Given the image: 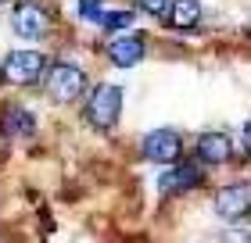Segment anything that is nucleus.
I'll use <instances>...</instances> for the list:
<instances>
[{
    "instance_id": "1",
    "label": "nucleus",
    "mask_w": 251,
    "mask_h": 243,
    "mask_svg": "<svg viewBox=\"0 0 251 243\" xmlns=\"http://www.w3.org/2000/svg\"><path fill=\"white\" fill-rule=\"evenodd\" d=\"M43 86H47V93L54 104H75V100H83L86 93V72L79 65L72 61H54L43 68Z\"/></svg>"
},
{
    "instance_id": "2",
    "label": "nucleus",
    "mask_w": 251,
    "mask_h": 243,
    "mask_svg": "<svg viewBox=\"0 0 251 243\" xmlns=\"http://www.w3.org/2000/svg\"><path fill=\"white\" fill-rule=\"evenodd\" d=\"M83 114H86V122L94 125L97 133H108L111 125L119 122V114H122V86H115V83L94 86V93H90Z\"/></svg>"
},
{
    "instance_id": "3",
    "label": "nucleus",
    "mask_w": 251,
    "mask_h": 243,
    "mask_svg": "<svg viewBox=\"0 0 251 243\" xmlns=\"http://www.w3.org/2000/svg\"><path fill=\"white\" fill-rule=\"evenodd\" d=\"M43 68H47V57L40 50H11L0 65V79L15 86H32L36 79H43Z\"/></svg>"
},
{
    "instance_id": "4",
    "label": "nucleus",
    "mask_w": 251,
    "mask_h": 243,
    "mask_svg": "<svg viewBox=\"0 0 251 243\" xmlns=\"http://www.w3.org/2000/svg\"><path fill=\"white\" fill-rule=\"evenodd\" d=\"M144 157L154 161V165H176L183 157V136L176 129H154L144 136Z\"/></svg>"
},
{
    "instance_id": "5",
    "label": "nucleus",
    "mask_w": 251,
    "mask_h": 243,
    "mask_svg": "<svg viewBox=\"0 0 251 243\" xmlns=\"http://www.w3.org/2000/svg\"><path fill=\"white\" fill-rule=\"evenodd\" d=\"M11 25H15V32L22 40H40V36H47V29H50V15L36 0H22L15 7V22H11Z\"/></svg>"
},
{
    "instance_id": "6",
    "label": "nucleus",
    "mask_w": 251,
    "mask_h": 243,
    "mask_svg": "<svg viewBox=\"0 0 251 243\" xmlns=\"http://www.w3.org/2000/svg\"><path fill=\"white\" fill-rule=\"evenodd\" d=\"M204 182V168L194 165V161H183V165H169V172H162V179H158V190L162 193H190L198 190Z\"/></svg>"
},
{
    "instance_id": "7",
    "label": "nucleus",
    "mask_w": 251,
    "mask_h": 243,
    "mask_svg": "<svg viewBox=\"0 0 251 243\" xmlns=\"http://www.w3.org/2000/svg\"><path fill=\"white\" fill-rule=\"evenodd\" d=\"M248 207H251L248 182H230V186H223L215 193V211H219V218H226V222H241L248 215Z\"/></svg>"
},
{
    "instance_id": "8",
    "label": "nucleus",
    "mask_w": 251,
    "mask_h": 243,
    "mask_svg": "<svg viewBox=\"0 0 251 243\" xmlns=\"http://www.w3.org/2000/svg\"><path fill=\"white\" fill-rule=\"evenodd\" d=\"M104 50H108V61H111V65H119V68H133V65H140V61H144V54H147V40L140 36V32H126V36H115Z\"/></svg>"
},
{
    "instance_id": "9",
    "label": "nucleus",
    "mask_w": 251,
    "mask_h": 243,
    "mask_svg": "<svg viewBox=\"0 0 251 243\" xmlns=\"http://www.w3.org/2000/svg\"><path fill=\"white\" fill-rule=\"evenodd\" d=\"M230 136L226 133H204L198 140V161L201 165H226L230 161Z\"/></svg>"
},
{
    "instance_id": "10",
    "label": "nucleus",
    "mask_w": 251,
    "mask_h": 243,
    "mask_svg": "<svg viewBox=\"0 0 251 243\" xmlns=\"http://www.w3.org/2000/svg\"><path fill=\"white\" fill-rule=\"evenodd\" d=\"M4 133L7 136H22V140H29V136H36V114L29 108H22V104H7L4 108Z\"/></svg>"
},
{
    "instance_id": "11",
    "label": "nucleus",
    "mask_w": 251,
    "mask_h": 243,
    "mask_svg": "<svg viewBox=\"0 0 251 243\" xmlns=\"http://www.w3.org/2000/svg\"><path fill=\"white\" fill-rule=\"evenodd\" d=\"M165 18L173 22L176 29H194L201 22V4H198V0H173Z\"/></svg>"
},
{
    "instance_id": "12",
    "label": "nucleus",
    "mask_w": 251,
    "mask_h": 243,
    "mask_svg": "<svg viewBox=\"0 0 251 243\" xmlns=\"http://www.w3.org/2000/svg\"><path fill=\"white\" fill-rule=\"evenodd\" d=\"M97 25L104 29V32H115V29H126V25H133V11H100V18H97Z\"/></svg>"
},
{
    "instance_id": "13",
    "label": "nucleus",
    "mask_w": 251,
    "mask_h": 243,
    "mask_svg": "<svg viewBox=\"0 0 251 243\" xmlns=\"http://www.w3.org/2000/svg\"><path fill=\"white\" fill-rule=\"evenodd\" d=\"M169 4H173V0H136V7L147 11V15H154V18H165L169 15Z\"/></svg>"
},
{
    "instance_id": "14",
    "label": "nucleus",
    "mask_w": 251,
    "mask_h": 243,
    "mask_svg": "<svg viewBox=\"0 0 251 243\" xmlns=\"http://www.w3.org/2000/svg\"><path fill=\"white\" fill-rule=\"evenodd\" d=\"M75 4H79V15H83L86 22H97L100 11H104V4H100V0H75Z\"/></svg>"
}]
</instances>
